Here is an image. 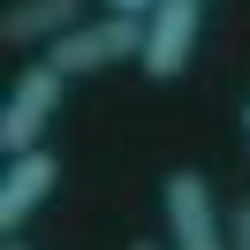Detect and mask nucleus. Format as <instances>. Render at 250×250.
<instances>
[{
    "label": "nucleus",
    "instance_id": "obj_10",
    "mask_svg": "<svg viewBox=\"0 0 250 250\" xmlns=\"http://www.w3.org/2000/svg\"><path fill=\"white\" fill-rule=\"evenodd\" d=\"M129 250H167V243H129Z\"/></svg>",
    "mask_w": 250,
    "mask_h": 250
},
{
    "label": "nucleus",
    "instance_id": "obj_8",
    "mask_svg": "<svg viewBox=\"0 0 250 250\" xmlns=\"http://www.w3.org/2000/svg\"><path fill=\"white\" fill-rule=\"evenodd\" d=\"M106 8H114V16H152L159 0H106Z\"/></svg>",
    "mask_w": 250,
    "mask_h": 250
},
{
    "label": "nucleus",
    "instance_id": "obj_3",
    "mask_svg": "<svg viewBox=\"0 0 250 250\" xmlns=\"http://www.w3.org/2000/svg\"><path fill=\"white\" fill-rule=\"evenodd\" d=\"M159 220H167V250H228V212L212 205V182L197 167H174L159 182Z\"/></svg>",
    "mask_w": 250,
    "mask_h": 250
},
{
    "label": "nucleus",
    "instance_id": "obj_9",
    "mask_svg": "<svg viewBox=\"0 0 250 250\" xmlns=\"http://www.w3.org/2000/svg\"><path fill=\"white\" fill-rule=\"evenodd\" d=\"M0 250H31V243H23V235H8V243H0Z\"/></svg>",
    "mask_w": 250,
    "mask_h": 250
},
{
    "label": "nucleus",
    "instance_id": "obj_7",
    "mask_svg": "<svg viewBox=\"0 0 250 250\" xmlns=\"http://www.w3.org/2000/svg\"><path fill=\"white\" fill-rule=\"evenodd\" d=\"M228 250H250V197L228 205Z\"/></svg>",
    "mask_w": 250,
    "mask_h": 250
},
{
    "label": "nucleus",
    "instance_id": "obj_6",
    "mask_svg": "<svg viewBox=\"0 0 250 250\" xmlns=\"http://www.w3.org/2000/svg\"><path fill=\"white\" fill-rule=\"evenodd\" d=\"M53 182H61V159L38 144V152H16L8 159V174H0V228L8 235H23L31 228V212L53 197Z\"/></svg>",
    "mask_w": 250,
    "mask_h": 250
},
{
    "label": "nucleus",
    "instance_id": "obj_1",
    "mask_svg": "<svg viewBox=\"0 0 250 250\" xmlns=\"http://www.w3.org/2000/svg\"><path fill=\"white\" fill-rule=\"evenodd\" d=\"M46 61L61 68L68 83H76V76H106V68H122V61H144V16H114V8H99V16H83L68 38H53Z\"/></svg>",
    "mask_w": 250,
    "mask_h": 250
},
{
    "label": "nucleus",
    "instance_id": "obj_5",
    "mask_svg": "<svg viewBox=\"0 0 250 250\" xmlns=\"http://www.w3.org/2000/svg\"><path fill=\"white\" fill-rule=\"evenodd\" d=\"M83 23V0H8L0 8V46L8 53H46Z\"/></svg>",
    "mask_w": 250,
    "mask_h": 250
},
{
    "label": "nucleus",
    "instance_id": "obj_2",
    "mask_svg": "<svg viewBox=\"0 0 250 250\" xmlns=\"http://www.w3.org/2000/svg\"><path fill=\"white\" fill-rule=\"evenodd\" d=\"M61 91H68V76L46 61V53L16 68V83H8V106H0V152H8V159L46 144L53 114H61Z\"/></svg>",
    "mask_w": 250,
    "mask_h": 250
},
{
    "label": "nucleus",
    "instance_id": "obj_11",
    "mask_svg": "<svg viewBox=\"0 0 250 250\" xmlns=\"http://www.w3.org/2000/svg\"><path fill=\"white\" fill-rule=\"evenodd\" d=\"M243 129H250V106H243Z\"/></svg>",
    "mask_w": 250,
    "mask_h": 250
},
{
    "label": "nucleus",
    "instance_id": "obj_4",
    "mask_svg": "<svg viewBox=\"0 0 250 250\" xmlns=\"http://www.w3.org/2000/svg\"><path fill=\"white\" fill-rule=\"evenodd\" d=\"M197 38H205V0H159L152 16H144V61H137V68H144L152 83L189 76Z\"/></svg>",
    "mask_w": 250,
    "mask_h": 250
}]
</instances>
